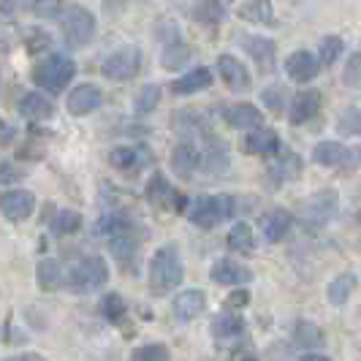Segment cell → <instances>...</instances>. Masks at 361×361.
I'll use <instances>...</instances> for the list:
<instances>
[{"mask_svg":"<svg viewBox=\"0 0 361 361\" xmlns=\"http://www.w3.org/2000/svg\"><path fill=\"white\" fill-rule=\"evenodd\" d=\"M182 283V258L177 245H163L149 261V290L152 293H169Z\"/></svg>","mask_w":361,"mask_h":361,"instance_id":"1","label":"cell"},{"mask_svg":"<svg viewBox=\"0 0 361 361\" xmlns=\"http://www.w3.org/2000/svg\"><path fill=\"white\" fill-rule=\"evenodd\" d=\"M68 288L73 293H95L101 290L109 283V269H106V261L101 255H87L82 258L79 264H73L68 269Z\"/></svg>","mask_w":361,"mask_h":361,"instance_id":"2","label":"cell"},{"mask_svg":"<svg viewBox=\"0 0 361 361\" xmlns=\"http://www.w3.org/2000/svg\"><path fill=\"white\" fill-rule=\"evenodd\" d=\"M234 209H236L234 199L220 193V196H201L185 212H188L193 226H199V228H215L217 223H223V220H228V217L234 215Z\"/></svg>","mask_w":361,"mask_h":361,"instance_id":"3","label":"cell"},{"mask_svg":"<svg viewBox=\"0 0 361 361\" xmlns=\"http://www.w3.org/2000/svg\"><path fill=\"white\" fill-rule=\"evenodd\" d=\"M73 73H76V66H73L71 57L52 54V57H47L44 63H38L33 68V82L47 92H60L63 87H68Z\"/></svg>","mask_w":361,"mask_h":361,"instance_id":"4","label":"cell"},{"mask_svg":"<svg viewBox=\"0 0 361 361\" xmlns=\"http://www.w3.org/2000/svg\"><path fill=\"white\" fill-rule=\"evenodd\" d=\"M158 38H161V63L163 68H185L193 57V49L185 44L180 27L166 19L158 25Z\"/></svg>","mask_w":361,"mask_h":361,"instance_id":"5","label":"cell"},{"mask_svg":"<svg viewBox=\"0 0 361 361\" xmlns=\"http://www.w3.org/2000/svg\"><path fill=\"white\" fill-rule=\"evenodd\" d=\"M95 36V17L85 6H71L63 14V38L71 49H82L87 47Z\"/></svg>","mask_w":361,"mask_h":361,"instance_id":"6","label":"cell"},{"mask_svg":"<svg viewBox=\"0 0 361 361\" xmlns=\"http://www.w3.org/2000/svg\"><path fill=\"white\" fill-rule=\"evenodd\" d=\"M312 158L321 166H331V169H356L361 163V147H345L340 142H321L312 149Z\"/></svg>","mask_w":361,"mask_h":361,"instance_id":"7","label":"cell"},{"mask_svg":"<svg viewBox=\"0 0 361 361\" xmlns=\"http://www.w3.org/2000/svg\"><path fill=\"white\" fill-rule=\"evenodd\" d=\"M101 71L111 82H128V79H133L136 73L142 71V52L136 47H123L114 54H109Z\"/></svg>","mask_w":361,"mask_h":361,"instance_id":"8","label":"cell"},{"mask_svg":"<svg viewBox=\"0 0 361 361\" xmlns=\"http://www.w3.org/2000/svg\"><path fill=\"white\" fill-rule=\"evenodd\" d=\"M334 212H337V196L331 190H326V193H318V196L305 201L299 220H302V226L307 231H321L326 223L334 217Z\"/></svg>","mask_w":361,"mask_h":361,"instance_id":"9","label":"cell"},{"mask_svg":"<svg viewBox=\"0 0 361 361\" xmlns=\"http://www.w3.org/2000/svg\"><path fill=\"white\" fill-rule=\"evenodd\" d=\"M36 209V196L30 190H6L0 193V212L11 223H22L33 215Z\"/></svg>","mask_w":361,"mask_h":361,"instance_id":"10","label":"cell"},{"mask_svg":"<svg viewBox=\"0 0 361 361\" xmlns=\"http://www.w3.org/2000/svg\"><path fill=\"white\" fill-rule=\"evenodd\" d=\"M242 149L247 155H261V158H271L280 152V136L271 130V128H255L245 136Z\"/></svg>","mask_w":361,"mask_h":361,"instance_id":"11","label":"cell"},{"mask_svg":"<svg viewBox=\"0 0 361 361\" xmlns=\"http://www.w3.org/2000/svg\"><path fill=\"white\" fill-rule=\"evenodd\" d=\"M101 104H104V92L95 85H79L68 95V111H71L73 117L92 114L95 109H101Z\"/></svg>","mask_w":361,"mask_h":361,"instance_id":"12","label":"cell"},{"mask_svg":"<svg viewBox=\"0 0 361 361\" xmlns=\"http://www.w3.org/2000/svg\"><path fill=\"white\" fill-rule=\"evenodd\" d=\"M318 71H321V60L310 52H293L288 60H286V73H288L296 85L312 82V79L318 76Z\"/></svg>","mask_w":361,"mask_h":361,"instance_id":"13","label":"cell"},{"mask_svg":"<svg viewBox=\"0 0 361 361\" xmlns=\"http://www.w3.org/2000/svg\"><path fill=\"white\" fill-rule=\"evenodd\" d=\"M242 49L255 60V66L264 73H269L274 68V57H277V47L274 41L264 36H242Z\"/></svg>","mask_w":361,"mask_h":361,"instance_id":"14","label":"cell"},{"mask_svg":"<svg viewBox=\"0 0 361 361\" xmlns=\"http://www.w3.org/2000/svg\"><path fill=\"white\" fill-rule=\"evenodd\" d=\"M217 71H220V79H223L231 90H247L250 73H247V66H242L236 57L220 54V57H217Z\"/></svg>","mask_w":361,"mask_h":361,"instance_id":"15","label":"cell"},{"mask_svg":"<svg viewBox=\"0 0 361 361\" xmlns=\"http://www.w3.org/2000/svg\"><path fill=\"white\" fill-rule=\"evenodd\" d=\"M212 280L220 283V286H245V283L253 280V271L231 261V258H220L212 267Z\"/></svg>","mask_w":361,"mask_h":361,"instance_id":"16","label":"cell"},{"mask_svg":"<svg viewBox=\"0 0 361 361\" xmlns=\"http://www.w3.org/2000/svg\"><path fill=\"white\" fill-rule=\"evenodd\" d=\"M290 226H293V215H290L288 209H283V207L269 209V212L264 215V220H261V228H264L267 242H280V239H286L290 231Z\"/></svg>","mask_w":361,"mask_h":361,"instance_id":"17","label":"cell"},{"mask_svg":"<svg viewBox=\"0 0 361 361\" xmlns=\"http://www.w3.org/2000/svg\"><path fill=\"white\" fill-rule=\"evenodd\" d=\"M321 111V95L318 92H299L296 98H293V104H290V126H305L310 123L315 114Z\"/></svg>","mask_w":361,"mask_h":361,"instance_id":"18","label":"cell"},{"mask_svg":"<svg viewBox=\"0 0 361 361\" xmlns=\"http://www.w3.org/2000/svg\"><path fill=\"white\" fill-rule=\"evenodd\" d=\"M169 87H171L174 95H193V92H201V90H207V87H212V71H209V68H193V71H188L185 76H180V79H174Z\"/></svg>","mask_w":361,"mask_h":361,"instance_id":"19","label":"cell"},{"mask_svg":"<svg viewBox=\"0 0 361 361\" xmlns=\"http://www.w3.org/2000/svg\"><path fill=\"white\" fill-rule=\"evenodd\" d=\"M226 123L231 128H239V130H253L264 123V114L253 104H234V106L226 109Z\"/></svg>","mask_w":361,"mask_h":361,"instance_id":"20","label":"cell"},{"mask_svg":"<svg viewBox=\"0 0 361 361\" xmlns=\"http://www.w3.org/2000/svg\"><path fill=\"white\" fill-rule=\"evenodd\" d=\"M207 307V296H204V290L201 288H188L182 290L180 296L174 299V315L180 318V321H190V318H196L201 315Z\"/></svg>","mask_w":361,"mask_h":361,"instance_id":"21","label":"cell"},{"mask_svg":"<svg viewBox=\"0 0 361 361\" xmlns=\"http://www.w3.org/2000/svg\"><path fill=\"white\" fill-rule=\"evenodd\" d=\"M212 331H215V337L220 343H231V340H239L245 334V321L236 315V310H226L215 318Z\"/></svg>","mask_w":361,"mask_h":361,"instance_id":"22","label":"cell"},{"mask_svg":"<svg viewBox=\"0 0 361 361\" xmlns=\"http://www.w3.org/2000/svg\"><path fill=\"white\" fill-rule=\"evenodd\" d=\"M236 14L245 22H253V25H267V27L274 25V8H271L269 0H245L236 8Z\"/></svg>","mask_w":361,"mask_h":361,"instance_id":"23","label":"cell"},{"mask_svg":"<svg viewBox=\"0 0 361 361\" xmlns=\"http://www.w3.org/2000/svg\"><path fill=\"white\" fill-rule=\"evenodd\" d=\"M269 188H280L286 180H293V177H299L302 174V161H299V155H283L280 161L269 166Z\"/></svg>","mask_w":361,"mask_h":361,"instance_id":"24","label":"cell"},{"mask_svg":"<svg viewBox=\"0 0 361 361\" xmlns=\"http://www.w3.org/2000/svg\"><path fill=\"white\" fill-rule=\"evenodd\" d=\"M19 111L22 117L27 120H49L54 114V106L49 98H44L41 92H27L22 101H19Z\"/></svg>","mask_w":361,"mask_h":361,"instance_id":"25","label":"cell"},{"mask_svg":"<svg viewBox=\"0 0 361 361\" xmlns=\"http://www.w3.org/2000/svg\"><path fill=\"white\" fill-rule=\"evenodd\" d=\"M196 169H199V152H196L193 145H180L171 152V171H174L177 177L188 180Z\"/></svg>","mask_w":361,"mask_h":361,"instance_id":"26","label":"cell"},{"mask_svg":"<svg viewBox=\"0 0 361 361\" xmlns=\"http://www.w3.org/2000/svg\"><path fill=\"white\" fill-rule=\"evenodd\" d=\"M226 245L239 255H250L255 250V236H253V228L247 226V223H236L231 226V231L226 236Z\"/></svg>","mask_w":361,"mask_h":361,"instance_id":"27","label":"cell"},{"mask_svg":"<svg viewBox=\"0 0 361 361\" xmlns=\"http://www.w3.org/2000/svg\"><path fill=\"white\" fill-rule=\"evenodd\" d=\"M223 17H226V8L220 0H199L193 8V19L201 27H215L217 22H223Z\"/></svg>","mask_w":361,"mask_h":361,"instance_id":"28","label":"cell"},{"mask_svg":"<svg viewBox=\"0 0 361 361\" xmlns=\"http://www.w3.org/2000/svg\"><path fill=\"white\" fill-rule=\"evenodd\" d=\"M356 290V277L353 274H340L337 280H331L329 283V288H326V296H329V302L331 305H345L348 299H350V293Z\"/></svg>","mask_w":361,"mask_h":361,"instance_id":"29","label":"cell"},{"mask_svg":"<svg viewBox=\"0 0 361 361\" xmlns=\"http://www.w3.org/2000/svg\"><path fill=\"white\" fill-rule=\"evenodd\" d=\"M109 163L117 169V171H133L139 169L142 163V149H133V147H114L109 152Z\"/></svg>","mask_w":361,"mask_h":361,"instance_id":"30","label":"cell"},{"mask_svg":"<svg viewBox=\"0 0 361 361\" xmlns=\"http://www.w3.org/2000/svg\"><path fill=\"white\" fill-rule=\"evenodd\" d=\"M38 286L41 290H57L60 288V283H63V271H60V264L54 261V258H47V261H41L38 264Z\"/></svg>","mask_w":361,"mask_h":361,"instance_id":"31","label":"cell"},{"mask_svg":"<svg viewBox=\"0 0 361 361\" xmlns=\"http://www.w3.org/2000/svg\"><path fill=\"white\" fill-rule=\"evenodd\" d=\"M174 196H177V193L169 188L166 177H163V174H152V180L147 185V199L152 201L155 207H166V204L174 201Z\"/></svg>","mask_w":361,"mask_h":361,"instance_id":"32","label":"cell"},{"mask_svg":"<svg viewBox=\"0 0 361 361\" xmlns=\"http://www.w3.org/2000/svg\"><path fill=\"white\" fill-rule=\"evenodd\" d=\"M161 104V87L158 85H145L139 95L133 98V109H136V114H149V111H155Z\"/></svg>","mask_w":361,"mask_h":361,"instance_id":"33","label":"cell"},{"mask_svg":"<svg viewBox=\"0 0 361 361\" xmlns=\"http://www.w3.org/2000/svg\"><path fill=\"white\" fill-rule=\"evenodd\" d=\"M343 44L345 41L340 36L321 38V44H318V60H321V66H334L340 52H343Z\"/></svg>","mask_w":361,"mask_h":361,"instance_id":"34","label":"cell"},{"mask_svg":"<svg viewBox=\"0 0 361 361\" xmlns=\"http://www.w3.org/2000/svg\"><path fill=\"white\" fill-rule=\"evenodd\" d=\"M293 343L305 345V348L321 345V343H324V331H321V329H318L315 324H307V321H302V324H296V329H293Z\"/></svg>","mask_w":361,"mask_h":361,"instance_id":"35","label":"cell"},{"mask_svg":"<svg viewBox=\"0 0 361 361\" xmlns=\"http://www.w3.org/2000/svg\"><path fill=\"white\" fill-rule=\"evenodd\" d=\"M79 228H82V217H79V212H71V209L57 212V217H54L52 223V231L57 236H68L73 231H79Z\"/></svg>","mask_w":361,"mask_h":361,"instance_id":"36","label":"cell"},{"mask_svg":"<svg viewBox=\"0 0 361 361\" xmlns=\"http://www.w3.org/2000/svg\"><path fill=\"white\" fill-rule=\"evenodd\" d=\"M130 361H171V353L169 348L161 343H152V345H142L130 353Z\"/></svg>","mask_w":361,"mask_h":361,"instance_id":"37","label":"cell"},{"mask_svg":"<svg viewBox=\"0 0 361 361\" xmlns=\"http://www.w3.org/2000/svg\"><path fill=\"white\" fill-rule=\"evenodd\" d=\"M133 253H136V242H133L130 236L120 234L111 239V255H114L120 264H126L128 267V264L133 261Z\"/></svg>","mask_w":361,"mask_h":361,"instance_id":"38","label":"cell"},{"mask_svg":"<svg viewBox=\"0 0 361 361\" xmlns=\"http://www.w3.org/2000/svg\"><path fill=\"white\" fill-rule=\"evenodd\" d=\"M337 130H343L348 136H359L361 133V109H345L337 120Z\"/></svg>","mask_w":361,"mask_h":361,"instance_id":"39","label":"cell"},{"mask_svg":"<svg viewBox=\"0 0 361 361\" xmlns=\"http://www.w3.org/2000/svg\"><path fill=\"white\" fill-rule=\"evenodd\" d=\"M343 82L348 87L361 85V52H353L348 57V63H345V68H343Z\"/></svg>","mask_w":361,"mask_h":361,"instance_id":"40","label":"cell"},{"mask_svg":"<svg viewBox=\"0 0 361 361\" xmlns=\"http://www.w3.org/2000/svg\"><path fill=\"white\" fill-rule=\"evenodd\" d=\"M60 3H63V0H25V6H27V8H30L36 17H44V19L57 17Z\"/></svg>","mask_w":361,"mask_h":361,"instance_id":"41","label":"cell"},{"mask_svg":"<svg viewBox=\"0 0 361 361\" xmlns=\"http://www.w3.org/2000/svg\"><path fill=\"white\" fill-rule=\"evenodd\" d=\"M128 220L123 215H104L98 220V234H126Z\"/></svg>","mask_w":361,"mask_h":361,"instance_id":"42","label":"cell"},{"mask_svg":"<svg viewBox=\"0 0 361 361\" xmlns=\"http://www.w3.org/2000/svg\"><path fill=\"white\" fill-rule=\"evenodd\" d=\"M104 315H106L109 321H120V318L126 315V302H123V296L109 293L106 299H104Z\"/></svg>","mask_w":361,"mask_h":361,"instance_id":"43","label":"cell"},{"mask_svg":"<svg viewBox=\"0 0 361 361\" xmlns=\"http://www.w3.org/2000/svg\"><path fill=\"white\" fill-rule=\"evenodd\" d=\"M25 47H27V52H44L47 47H49V36L44 33V30H27V36H25Z\"/></svg>","mask_w":361,"mask_h":361,"instance_id":"44","label":"cell"},{"mask_svg":"<svg viewBox=\"0 0 361 361\" xmlns=\"http://www.w3.org/2000/svg\"><path fill=\"white\" fill-rule=\"evenodd\" d=\"M264 104L274 109V111H280L283 109V90L280 87H269V90L264 92Z\"/></svg>","mask_w":361,"mask_h":361,"instance_id":"45","label":"cell"},{"mask_svg":"<svg viewBox=\"0 0 361 361\" xmlns=\"http://www.w3.org/2000/svg\"><path fill=\"white\" fill-rule=\"evenodd\" d=\"M17 11V0H0V22H11Z\"/></svg>","mask_w":361,"mask_h":361,"instance_id":"46","label":"cell"},{"mask_svg":"<svg viewBox=\"0 0 361 361\" xmlns=\"http://www.w3.org/2000/svg\"><path fill=\"white\" fill-rule=\"evenodd\" d=\"M245 302H247V293H245V290H239V293H234V296H228L226 310H236L239 305H245Z\"/></svg>","mask_w":361,"mask_h":361,"instance_id":"47","label":"cell"},{"mask_svg":"<svg viewBox=\"0 0 361 361\" xmlns=\"http://www.w3.org/2000/svg\"><path fill=\"white\" fill-rule=\"evenodd\" d=\"M11 139H14V128H8L0 120V145H8Z\"/></svg>","mask_w":361,"mask_h":361,"instance_id":"48","label":"cell"},{"mask_svg":"<svg viewBox=\"0 0 361 361\" xmlns=\"http://www.w3.org/2000/svg\"><path fill=\"white\" fill-rule=\"evenodd\" d=\"M228 361H258V359H255L253 350H236V353H231Z\"/></svg>","mask_w":361,"mask_h":361,"instance_id":"49","label":"cell"},{"mask_svg":"<svg viewBox=\"0 0 361 361\" xmlns=\"http://www.w3.org/2000/svg\"><path fill=\"white\" fill-rule=\"evenodd\" d=\"M6 361H47V359L38 356V353H25V356H14V359H6Z\"/></svg>","mask_w":361,"mask_h":361,"instance_id":"50","label":"cell"},{"mask_svg":"<svg viewBox=\"0 0 361 361\" xmlns=\"http://www.w3.org/2000/svg\"><path fill=\"white\" fill-rule=\"evenodd\" d=\"M299 361H331L329 356H324V353H305Z\"/></svg>","mask_w":361,"mask_h":361,"instance_id":"51","label":"cell"},{"mask_svg":"<svg viewBox=\"0 0 361 361\" xmlns=\"http://www.w3.org/2000/svg\"><path fill=\"white\" fill-rule=\"evenodd\" d=\"M356 217H359V223H361V212H359V215H356Z\"/></svg>","mask_w":361,"mask_h":361,"instance_id":"52","label":"cell"}]
</instances>
